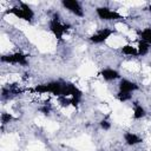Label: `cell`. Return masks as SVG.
Instances as JSON below:
<instances>
[{
    "label": "cell",
    "instance_id": "20",
    "mask_svg": "<svg viewBox=\"0 0 151 151\" xmlns=\"http://www.w3.org/2000/svg\"><path fill=\"white\" fill-rule=\"evenodd\" d=\"M149 11H150V12H151V5H150V6H149Z\"/></svg>",
    "mask_w": 151,
    "mask_h": 151
},
{
    "label": "cell",
    "instance_id": "11",
    "mask_svg": "<svg viewBox=\"0 0 151 151\" xmlns=\"http://www.w3.org/2000/svg\"><path fill=\"white\" fill-rule=\"evenodd\" d=\"M138 34H139V37L142 38L143 41L151 45V27L144 28L143 31H138Z\"/></svg>",
    "mask_w": 151,
    "mask_h": 151
},
{
    "label": "cell",
    "instance_id": "15",
    "mask_svg": "<svg viewBox=\"0 0 151 151\" xmlns=\"http://www.w3.org/2000/svg\"><path fill=\"white\" fill-rule=\"evenodd\" d=\"M117 98L119 101H127L132 98V94L129 93V92H123V91H119L118 94H117Z\"/></svg>",
    "mask_w": 151,
    "mask_h": 151
},
{
    "label": "cell",
    "instance_id": "14",
    "mask_svg": "<svg viewBox=\"0 0 151 151\" xmlns=\"http://www.w3.org/2000/svg\"><path fill=\"white\" fill-rule=\"evenodd\" d=\"M122 52H123L124 54H126V55H133V57L138 55L137 48L133 47V46H131V45H125V46H123V47H122Z\"/></svg>",
    "mask_w": 151,
    "mask_h": 151
},
{
    "label": "cell",
    "instance_id": "8",
    "mask_svg": "<svg viewBox=\"0 0 151 151\" xmlns=\"http://www.w3.org/2000/svg\"><path fill=\"white\" fill-rule=\"evenodd\" d=\"M138 90V85L131 80H127V79H122L120 83H119V91H123V92H129L131 93L132 91H136Z\"/></svg>",
    "mask_w": 151,
    "mask_h": 151
},
{
    "label": "cell",
    "instance_id": "2",
    "mask_svg": "<svg viewBox=\"0 0 151 151\" xmlns=\"http://www.w3.org/2000/svg\"><path fill=\"white\" fill-rule=\"evenodd\" d=\"M68 27H70L68 25H64V24L60 22L59 13H54L53 18L50 21V29H51V32L54 34V37L58 40H61L63 39V35H64V33L66 32V29Z\"/></svg>",
    "mask_w": 151,
    "mask_h": 151
},
{
    "label": "cell",
    "instance_id": "7",
    "mask_svg": "<svg viewBox=\"0 0 151 151\" xmlns=\"http://www.w3.org/2000/svg\"><path fill=\"white\" fill-rule=\"evenodd\" d=\"M112 33H113V31H112L111 28H101V29H99L98 32H96L93 35H91L90 40H91V42H93V44H101V42H104L105 40H107V39L111 37Z\"/></svg>",
    "mask_w": 151,
    "mask_h": 151
},
{
    "label": "cell",
    "instance_id": "12",
    "mask_svg": "<svg viewBox=\"0 0 151 151\" xmlns=\"http://www.w3.org/2000/svg\"><path fill=\"white\" fill-rule=\"evenodd\" d=\"M149 50H150V45L143 40H140L138 42V47H137V51H138V55H145L149 53Z\"/></svg>",
    "mask_w": 151,
    "mask_h": 151
},
{
    "label": "cell",
    "instance_id": "3",
    "mask_svg": "<svg viewBox=\"0 0 151 151\" xmlns=\"http://www.w3.org/2000/svg\"><path fill=\"white\" fill-rule=\"evenodd\" d=\"M7 13H11V14L15 15L17 18H20V19H24L27 21H31L34 17L33 9L26 4H21L19 7H12L11 9L7 11Z\"/></svg>",
    "mask_w": 151,
    "mask_h": 151
},
{
    "label": "cell",
    "instance_id": "16",
    "mask_svg": "<svg viewBox=\"0 0 151 151\" xmlns=\"http://www.w3.org/2000/svg\"><path fill=\"white\" fill-rule=\"evenodd\" d=\"M12 119H13V116H12V114H9V113L4 112V113L1 114V122H2V124L9 123V120H12Z\"/></svg>",
    "mask_w": 151,
    "mask_h": 151
},
{
    "label": "cell",
    "instance_id": "6",
    "mask_svg": "<svg viewBox=\"0 0 151 151\" xmlns=\"http://www.w3.org/2000/svg\"><path fill=\"white\" fill-rule=\"evenodd\" d=\"M61 4L66 9H68L71 13L76 14L77 17L84 15V11H83V7H81L79 1H77V0H63Z\"/></svg>",
    "mask_w": 151,
    "mask_h": 151
},
{
    "label": "cell",
    "instance_id": "18",
    "mask_svg": "<svg viewBox=\"0 0 151 151\" xmlns=\"http://www.w3.org/2000/svg\"><path fill=\"white\" fill-rule=\"evenodd\" d=\"M100 127L104 129V130H109V129L111 127V124H110L106 119H103V120L100 122Z\"/></svg>",
    "mask_w": 151,
    "mask_h": 151
},
{
    "label": "cell",
    "instance_id": "19",
    "mask_svg": "<svg viewBox=\"0 0 151 151\" xmlns=\"http://www.w3.org/2000/svg\"><path fill=\"white\" fill-rule=\"evenodd\" d=\"M39 110H40V111H41V112H42L44 114H48V113L51 112V106L46 104V105H44V106H41V107H40Z\"/></svg>",
    "mask_w": 151,
    "mask_h": 151
},
{
    "label": "cell",
    "instance_id": "1",
    "mask_svg": "<svg viewBox=\"0 0 151 151\" xmlns=\"http://www.w3.org/2000/svg\"><path fill=\"white\" fill-rule=\"evenodd\" d=\"M64 81L58 80V81H51L48 84H41L34 87V91L38 93H52L57 97H61L64 92Z\"/></svg>",
    "mask_w": 151,
    "mask_h": 151
},
{
    "label": "cell",
    "instance_id": "9",
    "mask_svg": "<svg viewBox=\"0 0 151 151\" xmlns=\"http://www.w3.org/2000/svg\"><path fill=\"white\" fill-rule=\"evenodd\" d=\"M100 74H101V77H103L105 80H107V81H111V80H114V79L119 78V73H118L116 70H113V68H104V70L100 72Z\"/></svg>",
    "mask_w": 151,
    "mask_h": 151
},
{
    "label": "cell",
    "instance_id": "5",
    "mask_svg": "<svg viewBox=\"0 0 151 151\" xmlns=\"http://www.w3.org/2000/svg\"><path fill=\"white\" fill-rule=\"evenodd\" d=\"M97 15L101 19V20H117V19H122V15L110 9L109 7H98L96 9Z\"/></svg>",
    "mask_w": 151,
    "mask_h": 151
},
{
    "label": "cell",
    "instance_id": "17",
    "mask_svg": "<svg viewBox=\"0 0 151 151\" xmlns=\"http://www.w3.org/2000/svg\"><path fill=\"white\" fill-rule=\"evenodd\" d=\"M59 103L63 105V106H68L70 104H72V99H68L66 97H59Z\"/></svg>",
    "mask_w": 151,
    "mask_h": 151
},
{
    "label": "cell",
    "instance_id": "10",
    "mask_svg": "<svg viewBox=\"0 0 151 151\" xmlns=\"http://www.w3.org/2000/svg\"><path fill=\"white\" fill-rule=\"evenodd\" d=\"M124 139L127 145H136V144H139L143 142V139L140 137H138L137 134H134L132 132H126L124 134Z\"/></svg>",
    "mask_w": 151,
    "mask_h": 151
},
{
    "label": "cell",
    "instance_id": "13",
    "mask_svg": "<svg viewBox=\"0 0 151 151\" xmlns=\"http://www.w3.org/2000/svg\"><path fill=\"white\" fill-rule=\"evenodd\" d=\"M145 116V110L142 105H139L138 103H134V109H133V117L134 119H140Z\"/></svg>",
    "mask_w": 151,
    "mask_h": 151
},
{
    "label": "cell",
    "instance_id": "4",
    "mask_svg": "<svg viewBox=\"0 0 151 151\" xmlns=\"http://www.w3.org/2000/svg\"><path fill=\"white\" fill-rule=\"evenodd\" d=\"M1 61L2 63H8V64H19V65H22V66H26L28 64L26 55L22 54V53H12V54L2 55Z\"/></svg>",
    "mask_w": 151,
    "mask_h": 151
}]
</instances>
